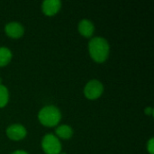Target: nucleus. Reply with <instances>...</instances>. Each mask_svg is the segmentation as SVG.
I'll return each instance as SVG.
<instances>
[{"label":"nucleus","mask_w":154,"mask_h":154,"mask_svg":"<svg viewBox=\"0 0 154 154\" xmlns=\"http://www.w3.org/2000/svg\"><path fill=\"white\" fill-rule=\"evenodd\" d=\"M89 54L97 62H104L109 54V44L104 38H93L88 44Z\"/></svg>","instance_id":"obj_1"},{"label":"nucleus","mask_w":154,"mask_h":154,"mask_svg":"<svg viewBox=\"0 0 154 154\" xmlns=\"http://www.w3.org/2000/svg\"><path fill=\"white\" fill-rule=\"evenodd\" d=\"M39 120L40 122L48 127H52L60 121L61 115L60 110L53 106H48L43 107L39 113Z\"/></svg>","instance_id":"obj_2"},{"label":"nucleus","mask_w":154,"mask_h":154,"mask_svg":"<svg viewBox=\"0 0 154 154\" xmlns=\"http://www.w3.org/2000/svg\"><path fill=\"white\" fill-rule=\"evenodd\" d=\"M42 146L46 154H59L61 152V144L53 134H46L42 139Z\"/></svg>","instance_id":"obj_3"},{"label":"nucleus","mask_w":154,"mask_h":154,"mask_svg":"<svg viewBox=\"0 0 154 154\" xmlns=\"http://www.w3.org/2000/svg\"><path fill=\"white\" fill-rule=\"evenodd\" d=\"M103 90H104V87L101 84V82L94 79L89 81L86 85L84 89V94L88 99H96L102 95Z\"/></svg>","instance_id":"obj_4"},{"label":"nucleus","mask_w":154,"mask_h":154,"mask_svg":"<svg viewBox=\"0 0 154 154\" xmlns=\"http://www.w3.org/2000/svg\"><path fill=\"white\" fill-rule=\"evenodd\" d=\"M7 136L14 141H19L26 136V129L21 125H12L6 130Z\"/></svg>","instance_id":"obj_5"},{"label":"nucleus","mask_w":154,"mask_h":154,"mask_svg":"<svg viewBox=\"0 0 154 154\" xmlns=\"http://www.w3.org/2000/svg\"><path fill=\"white\" fill-rule=\"evenodd\" d=\"M60 6L61 2L59 0H45L42 3V11L46 15L51 16L59 12Z\"/></svg>","instance_id":"obj_6"},{"label":"nucleus","mask_w":154,"mask_h":154,"mask_svg":"<svg viewBox=\"0 0 154 154\" xmlns=\"http://www.w3.org/2000/svg\"><path fill=\"white\" fill-rule=\"evenodd\" d=\"M5 31L6 34L11 38H20L23 34V27L22 24L16 22H12L6 24Z\"/></svg>","instance_id":"obj_7"},{"label":"nucleus","mask_w":154,"mask_h":154,"mask_svg":"<svg viewBox=\"0 0 154 154\" xmlns=\"http://www.w3.org/2000/svg\"><path fill=\"white\" fill-rule=\"evenodd\" d=\"M79 31L83 36L90 37L94 32V25L89 20L87 19L81 20L79 24Z\"/></svg>","instance_id":"obj_8"},{"label":"nucleus","mask_w":154,"mask_h":154,"mask_svg":"<svg viewBox=\"0 0 154 154\" xmlns=\"http://www.w3.org/2000/svg\"><path fill=\"white\" fill-rule=\"evenodd\" d=\"M12 59V52L5 47H0V67L7 65Z\"/></svg>","instance_id":"obj_9"},{"label":"nucleus","mask_w":154,"mask_h":154,"mask_svg":"<svg viewBox=\"0 0 154 154\" xmlns=\"http://www.w3.org/2000/svg\"><path fill=\"white\" fill-rule=\"evenodd\" d=\"M56 134L62 139H69L73 134V131L69 125H60L56 129Z\"/></svg>","instance_id":"obj_10"},{"label":"nucleus","mask_w":154,"mask_h":154,"mask_svg":"<svg viewBox=\"0 0 154 154\" xmlns=\"http://www.w3.org/2000/svg\"><path fill=\"white\" fill-rule=\"evenodd\" d=\"M8 90L7 88L0 84V107H4L8 102Z\"/></svg>","instance_id":"obj_11"},{"label":"nucleus","mask_w":154,"mask_h":154,"mask_svg":"<svg viewBox=\"0 0 154 154\" xmlns=\"http://www.w3.org/2000/svg\"><path fill=\"white\" fill-rule=\"evenodd\" d=\"M147 150L150 152V154H154V139L152 138L150 139V141L148 142L147 144Z\"/></svg>","instance_id":"obj_12"},{"label":"nucleus","mask_w":154,"mask_h":154,"mask_svg":"<svg viewBox=\"0 0 154 154\" xmlns=\"http://www.w3.org/2000/svg\"><path fill=\"white\" fill-rule=\"evenodd\" d=\"M12 154H28L26 152H24V151H15V152H14Z\"/></svg>","instance_id":"obj_13"},{"label":"nucleus","mask_w":154,"mask_h":154,"mask_svg":"<svg viewBox=\"0 0 154 154\" xmlns=\"http://www.w3.org/2000/svg\"><path fill=\"white\" fill-rule=\"evenodd\" d=\"M145 112H146L147 114H151V113L152 112V107H148V108L145 110Z\"/></svg>","instance_id":"obj_14"},{"label":"nucleus","mask_w":154,"mask_h":154,"mask_svg":"<svg viewBox=\"0 0 154 154\" xmlns=\"http://www.w3.org/2000/svg\"><path fill=\"white\" fill-rule=\"evenodd\" d=\"M62 154H66V153H62Z\"/></svg>","instance_id":"obj_15"}]
</instances>
